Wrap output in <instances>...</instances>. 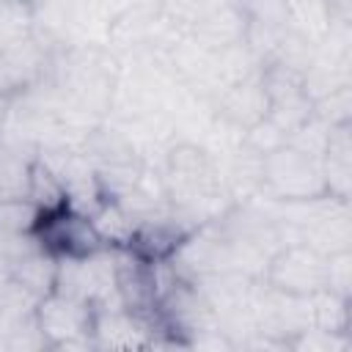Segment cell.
<instances>
[{"mask_svg":"<svg viewBox=\"0 0 352 352\" xmlns=\"http://www.w3.org/2000/svg\"><path fill=\"white\" fill-rule=\"evenodd\" d=\"M261 280L283 294L311 297L327 289V256L302 242H283L267 258Z\"/></svg>","mask_w":352,"mask_h":352,"instance_id":"4","label":"cell"},{"mask_svg":"<svg viewBox=\"0 0 352 352\" xmlns=\"http://www.w3.org/2000/svg\"><path fill=\"white\" fill-rule=\"evenodd\" d=\"M162 6H165V11H170L182 25H184V19L204 3V0H160Z\"/></svg>","mask_w":352,"mask_h":352,"instance_id":"16","label":"cell"},{"mask_svg":"<svg viewBox=\"0 0 352 352\" xmlns=\"http://www.w3.org/2000/svg\"><path fill=\"white\" fill-rule=\"evenodd\" d=\"M157 173L165 204L192 228L214 220L234 204L217 160L195 140L173 138L162 148Z\"/></svg>","mask_w":352,"mask_h":352,"instance_id":"1","label":"cell"},{"mask_svg":"<svg viewBox=\"0 0 352 352\" xmlns=\"http://www.w3.org/2000/svg\"><path fill=\"white\" fill-rule=\"evenodd\" d=\"M33 239L41 250H47L55 258H74L88 256L94 250L107 248L102 234L96 231L91 214L74 209V206H58L38 214V223L33 228Z\"/></svg>","mask_w":352,"mask_h":352,"instance_id":"6","label":"cell"},{"mask_svg":"<svg viewBox=\"0 0 352 352\" xmlns=\"http://www.w3.org/2000/svg\"><path fill=\"white\" fill-rule=\"evenodd\" d=\"M327 292L352 300V250L327 256Z\"/></svg>","mask_w":352,"mask_h":352,"instance_id":"15","label":"cell"},{"mask_svg":"<svg viewBox=\"0 0 352 352\" xmlns=\"http://www.w3.org/2000/svg\"><path fill=\"white\" fill-rule=\"evenodd\" d=\"M38 206L28 198V195H11V198H0V231L6 234H33L36 223H38Z\"/></svg>","mask_w":352,"mask_h":352,"instance_id":"12","label":"cell"},{"mask_svg":"<svg viewBox=\"0 0 352 352\" xmlns=\"http://www.w3.org/2000/svg\"><path fill=\"white\" fill-rule=\"evenodd\" d=\"M36 327L47 349H94V305L58 289L38 297Z\"/></svg>","mask_w":352,"mask_h":352,"instance_id":"3","label":"cell"},{"mask_svg":"<svg viewBox=\"0 0 352 352\" xmlns=\"http://www.w3.org/2000/svg\"><path fill=\"white\" fill-rule=\"evenodd\" d=\"M267 110H270V99H267L261 69H256L248 77L231 82L228 88H223L212 99V116L223 126H228L239 135L248 132L250 126H256L258 121H264Z\"/></svg>","mask_w":352,"mask_h":352,"instance_id":"8","label":"cell"},{"mask_svg":"<svg viewBox=\"0 0 352 352\" xmlns=\"http://www.w3.org/2000/svg\"><path fill=\"white\" fill-rule=\"evenodd\" d=\"M352 346V338L344 336V333H327V330H319V327H308L302 330L297 338H292L289 349H316V352H341V349H349Z\"/></svg>","mask_w":352,"mask_h":352,"instance_id":"14","label":"cell"},{"mask_svg":"<svg viewBox=\"0 0 352 352\" xmlns=\"http://www.w3.org/2000/svg\"><path fill=\"white\" fill-rule=\"evenodd\" d=\"M349 126L341 124L333 126L322 151V173H324V187L327 195L349 201V184H352V143H349Z\"/></svg>","mask_w":352,"mask_h":352,"instance_id":"9","label":"cell"},{"mask_svg":"<svg viewBox=\"0 0 352 352\" xmlns=\"http://www.w3.org/2000/svg\"><path fill=\"white\" fill-rule=\"evenodd\" d=\"M314 116L327 126L352 124V85L336 88L319 99H314Z\"/></svg>","mask_w":352,"mask_h":352,"instance_id":"13","label":"cell"},{"mask_svg":"<svg viewBox=\"0 0 352 352\" xmlns=\"http://www.w3.org/2000/svg\"><path fill=\"white\" fill-rule=\"evenodd\" d=\"M327 195L322 160L294 143H280L261 157L258 198L275 204H300Z\"/></svg>","mask_w":352,"mask_h":352,"instance_id":"2","label":"cell"},{"mask_svg":"<svg viewBox=\"0 0 352 352\" xmlns=\"http://www.w3.org/2000/svg\"><path fill=\"white\" fill-rule=\"evenodd\" d=\"M336 22L330 19L324 0H286V28L314 47L330 33Z\"/></svg>","mask_w":352,"mask_h":352,"instance_id":"11","label":"cell"},{"mask_svg":"<svg viewBox=\"0 0 352 352\" xmlns=\"http://www.w3.org/2000/svg\"><path fill=\"white\" fill-rule=\"evenodd\" d=\"M6 272L33 297H44L55 289V278H58V258L50 256L47 250H41L36 242L30 248H25L22 253H16L8 264Z\"/></svg>","mask_w":352,"mask_h":352,"instance_id":"10","label":"cell"},{"mask_svg":"<svg viewBox=\"0 0 352 352\" xmlns=\"http://www.w3.org/2000/svg\"><path fill=\"white\" fill-rule=\"evenodd\" d=\"M55 289L77 297L88 305H113L118 300L116 289V253L113 248L94 250L88 256H74V258H58V278Z\"/></svg>","mask_w":352,"mask_h":352,"instance_id":"5","label":"cell"},{"mask_svg":"<svg viewBox=\"0 0 352 352\" xmlns=\"http://www.w3.org/2000/svg\"><path fill=\"white\" fill-rule=\"evenodd\" d=\"M160 344H165L160 327L126 305L94 308V349H148Z\"/></svg>","mask_w":352,"mask_h":352,"instance_id":"7","label":"cell"}]
</instances>
